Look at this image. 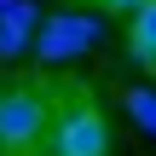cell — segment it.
Listing matches in <instances>:
<instances>
[{"instance_id":"obj_5","label":"cell","mask_w":156,"mask_h":156,"mask_svg":"<svg viewBox=\"0 0 156 156\" xmlns=\"http://www.w3.org/2000/svg\"><path fill=\"white\" fill-rule=\"evenodd\" d=\"M127 52H133L145 69H156V0L133 12V23H127Z\"/></svg>"},{"instance_id":"obj_7","label":"cell","mask_w":156,"mask_h":156,"mask_svg":"<svg viewBox=\"0 0 156 156\" xmlns=\"http://www.w3.org/2000/svg\"><path fill=\"white\" fill-rule=\"evenodd\" d=\"M98 6H104V12H116V17H133V12H139V6H151V0H98Z\"/></svg>"},{"instance_id":"obj_4","label":"cell","mask_w":156,"mask_h":156,"mask_svg":"<svg viewBox=\"0 0 156 156\" xmlns=\"http://www.w3.org/2000/svg\"><path fill=\"white\" fill-rule=\"evenodd\" d=\"M35 29H41V6L35 0L0 6V64H17L23 52H35Z\"/></svg>"},{"instance_id":"obj_8","label":"cell","mask_w":156,"mask_h":156,"mask_svg":"<svg viewBox=\"0 0 156 156\" xmlns=\"http://www.w3.org/2000/svg\"><path fill=\"white\" fill-rule=\"evenodd\" d=\"M0 6H12V0H0Z\"/></svg>"},{"instance_id":"obj_6","label":"cell","mask_w":156,"mask_h":156,"mask_svg":"<svg viewBox=\"0 0 156 156\" xmlns=\"http://www.w3.org/2000/svg\"><path fill=\"white\" fill-rule=\"evenodd\" d=\"M122 110L133 116V127H145L156 139V87H127V93H122Z\"/></svg>"},{"instance_id":"obj_3","label":"cell","mask_w":156,"mask_h":156,"mask_svg":"<svg viewBox=\"0 0 156 156\" xmlns=\"http://www.w3.org/2000/svg\"><path fill=\"white\" fill-rule=\"evenodd\" d=\"M104 23L93 12H41V29H35V58L41 64H75L98 46Z\"/></svg>"},{"instance_id":"obj_2","label":"cell","mask_w":156,"mask_h":156,"mask_svg":"<svg viewBox=\"0 0 156 156\" xmlns=\"http://www.w3.org/2000/svg\"><path fill=\"white\" fill-rule=\"evenodd\" d=\"M46 156H110V122H104V110L87 104V98H75L69 110H52Z\"/></svg>"},{"instance_id":"obj_1","label":"cell","mask_w":156,"mask_h":156,"mask_svg":"<svg viewBox=\"0 0 156 156\" xmlns=\"http://www.w3.org/2000/svg\"><path fill=\"white\" fill-rule=\"evenodd\" d=\"M46 127H52V98H46L41 87H29V81L0 87V151L6 156L35 151V145L46 139Z\"/></svg>"}]
</instances>
